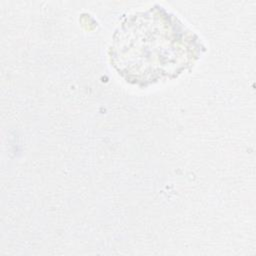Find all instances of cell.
Here are the masks:
<instances>
[{"label":"cell","instance_id":"6da1fadb","mask_svg":"<svg viewBox=\"0 0 256 256\" xmlns=\"http://www.w3.org/2000/svg\"><path fill=\"white\" fill-rule=\"evenodd\" d=\"M204 51L191 29L156 4L123 18L112 36L109 59L127 83L147 87L190 70Z\"/></svg>","mask_w":256,"mask_h":256}]
</instances>
